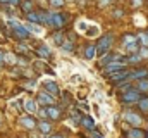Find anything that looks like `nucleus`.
Wrapping results in <instances>:
<instances>
[{"mask_svg":"<svg viewBox=\"0 0 148 138\" xmlns=\"http://www.w3.org/2000/svg\"><path fill=\"white\" fill-rule=\"evenodd\" d=\"M124 68H126V62H115V61H112V62H107L105 64V72L107 74L119 72V71H122Z\"/></svg>","mask_w":148,"mask_h":138,"instance_id":"obj_3","label":"nucleus"},{"mask_svg":"<svg viewBox=\"0 0 148 138\" xmlns=\"http://www.w3.org/2000/svg\"><path fill=\"white\" fill-rule=\"evenodd\" d=\"M28 31H35V33H41V28L38 24H33V23H28Z\"/></svg>","mask_w":148,"mask_h":138,"instance_id":"obj_22","label":"nucleus"},{"mask_svg":"<svg viewBox=\"0 0 148 138\" xmlns=\"http://www.w3.org/2000/svg\"><path fill=\"white\" fill-rule=\"evenodd\" d=\"M95 54H97V50H95V45H90V47L86 48V54H84V57H86V59H93V57H95Z\"/></svg>","mask_w":148,"mask_h":138,"instance_id":"obj_15","label":"nucleus"},{"mask_svg":"<svg viewBox=\"0 0 148 138\" xmlns=\"http://www.w3.org/2000/svg\"><path fill=\"white\" fill-rule=\"evenodd\" d=\"M0 2H2V3H5V5L9 3V0H0Z\"/></svg>","mask_w":148,"mask_h":138,"instance_id":"obj_41","label":"nucleus"},{"mask_svg":"<svg viewBox=\"0 0 148 138\" xmlns=\"http://www.w3.org/2000/svg\"><path fill=\"white\" fill-rule=\"evenodd\" d=\"M50 138H64L62 135H53V137H50Z\"/></svg>","mask_w":148,"mask_h":138,"instance_id":"obj_40","label":"nucleus"},{"mask_svg":"<svg viewBox=\"0 0 148 138\" xmlns=\"http://www.w3.org/2000/svg\"><path fill=\"white\" fill-rule=\"evenodd\" d=\"M126 121L131 123V124H134V126H140L141 124V117L136 116V114H133V112H126Z\"/></svg>","mask_w":148,"mask_h":138,"instance_id":"obj_8","label":"nucleus"},{"mask_svg":"<svg viewBox=\"0 0 148 138\" xmlns=\"http://www.w3.org/2000/svg\"><path fill=\"white\" fill-rule=\"evenodd\" d=\"M53 40H55V43H57V45H62V41H64V38H62V34H60V33L53 34Z\"/></svg>","mask_w":148,"mask_h":138,"instance_id":"obj_26","label":"nucleus"},{"mask_svg":"<svg viewBox=\"0 0 148 138\" xmlns=\"http://www.w3.org/2000/svg\"><path fill=\"white\" fill-rule=\"evenodd\" d=\"M43 86H45V90H47V92H50V93H59V86H57L53 81H45V83H43Z\"/></svg>","mask_w":148,"mask_h":138,"instance_id":"obj_10","label":"nucleus"},{"mask_svg":"<svg viewBox=\"0 0 148 138\" xmlns=\"http://www.w3.org/2000/svg\"><path fill=\"white\" fill-rule=\"evenodd\" d=\"M138 88H140V90H148V79H141V81L138 83Z\"/></svg>","mask_w":148,"mask_h":138,"instance_id":"obj_25","label":"nucleus"},{"mask_svg":"<svg viewBox=\"0 0 148 138\" xmlns=\"http://www.w3.org/2000/svg\"><path fill=\"white\" fill-rule=\"evenodd\" d=\"M0 68H2V62H0Z\"/></svg>","mask_w":148,"mask_h":138,"instance_id":"obj_42","label":"nucleus"},{"mask_svg":"<svg viewBox=\"0 0 148 138\" xmlns=\"http://www.w3.org/2000/svg\"><path fill=\"white\" fill-rule=\"evenodd\" d=\"M140 3H141V0H134L133 2V5H140Z\"/></svg>","mask_w":148,"mask_h":138,"instance_id":"obj_38","label":"nucleus"},{"mask_svg":"<svg viewBox=\"0 0 148 138\" xmlns=\"http://www.w3.org/2000/svg\"><path fill=\"white\" fill-rule=\"evenodd\" d=\"M38 128H40L41 133H50V124H48L47 121H41V123L38 124Z\"/></svg>","mask_w":148,"mask_h":138,"instance_id":"obj_17","label":"nucleus"},{"mask_svg":"<svg viewBox=\"0 0 148 138\" xmlns=\"http://www.w3.org/2000/svg\"><path fill=\"white\" fill-rule=\"evenodd\" d=\"M36 54L41 57V59H47V57H50V50H48L47 47H38V48H36Z\"/></svg>","mask_w":148,"mask_h":138,"instance_id":"obj_14","label":"nucleus"},{"mask_svg":"<svg viewBox=\"0 0 148 138\" xmlns=\"http://www.w3.org/2000/svg\"><path fill=\"white\" fill-rule=\"evenodd\" d=\"M24 107H26V110H29V112H36V102H35V100H26Z\"/></svg>","mask_w":148,"mask_h":138,"instance_id":"obj_16","label":"nucleus"},{"mask_svg":"<svg viewBox=\"0 0 148 138\" xmlns=\"http://www.w3.org/2000/svg\"><path fill=\"white\" fill-rule=\"evenodd\" d=\"M40 116H41V117H47V109H41V110H40Z\"/></svg>","mask_w":148,"mask_h":138,"instance_id":"obj_35","label":"nucleus"},{"mask_svg":"<svg viewBox=\"0 0 148 138\" xmlns=\"http://www.w3.org/2000/svg\"><path fill=\"white\" fill-rule=\"evenodd\" d=\"M66 24V17L62 14H52V26L55 28H62Z\"/></svg>","mask_w":148,"mask_h":138,"instance_id":"obj_7","label":"nucleus"},{"mask_svg":"<svg viewBox=\"0 0 148 138\" xmlns=\"http://www.w3.org/2000/svg\"><path fill=\"white\" fill-rule=\"evenodd\" d=\"M26 88H35V81H26Z\"/></svg>","mask_w":148,"mask_h":138,"instance_id":"obj_33","label":"nucleus"},{"mask_svg":"<svg viewBox=\"0 0 148 138\" xmlns=\"http://www.w3.org/2000/svg\"><path fill=\"white\" fill-rule=\"evenodd\" d=\"M38 104H41V105H52L53 104V97H50V93H47V92H41L40 95H38Z\"/></svg>","mask_w":148,"mask_h":138,"instance_id":"obj_6","label":"nucleus"},{"mask_svg":"<svg viewBox=\"0 0 148 138\" xmlns=\"http://www.w3.org/2000/svg\"><path fill=\"white\" fill-rule=\"evenodd\" d=\"M138 104H140V109H141V110L148 112V97H143V99H140V100H138Z\"/></svg>","mask_w":148,"mask_h":138,"instance_id":"obj_18","label":"nucleus"},{"mask_svg":"<svg viewBox=\"0 0 148 138\" xmlns=\"http://www.w3.org/2000/svg\"><path fill=\"white\" fill-rule=\"evenodd\" d=\"M138 38H140V41H141L145 47H148V34H147V33H141Z\"/></svg>","mask_w":148,"mask_h":138,"instance_id":"obj_24","label":"nucleus"},{"mask_svg":"<svg viewBox=\"0 0 148 138\" xmlns=\"http://www.w3.org/2000/svg\"><path fill=\"white\" fill-rule=\"evenodd\" d=\"M21 9L28 14V12H31L33 10V0H24V2H21Z\"/></svg>","mask_w":148,"mask_h":138,"instance_id":"obj_13","label":"nucleus"},{"mask_svg":"<svg viewBox=\"0 0 148 138\" xmlns=\"http://www.w3.org/2000/svg\"><path fill=\"white\" fill-rule=\"evenodd\" d=\"M9 3H12V5H17V3H21V0H9Z\"/></svg>","mask_w":148,"mask_h":138,"instance_id":"obj_36","label":"nucleus"},{"mask_svg":"<svg viewBox=\"0 0 148 138\" xmlns=\"http://www.w3.org/2000/svg\"><path fill=\"white\" fill-rule=\"evenodd\" d=\"M84 128H88L90 131H93L95 130V123H93V119L91 117H81V121H79Z\"/></svg>","mask_w":148,"mask_h":138,"instance_id":"obj_11","label":"nucleus"},{"mask_svg":"<svg viewBox=\"0 0 148 138\" xmlns=\"http://www.w3.org/2000/svg\"><path fill=\"white\" fill-rule=\"evenodd\" d=\"M127 50H129V52H136V50H138V43H136V41H134V43H129V45H127Z\"/></svg>","mask_w":148,"mask_h":138,"instance_id":"obj_29","label":"nucleus"},{"mask_svg":"<svg viewBox=\"0 0 148 138\" xmlns=\"http://www.w3.org/2000/svg\"><path fill=\"white\" fill-rule=\"evenodd\" d=\"M126 137L127 138H145L147 137V133L141 131V130H129V131L126 133Z\"/></svg>","mask_w":148,"mask_h":138,"instance_id":"obj_9","label":"nucleus"},{"mask_svg":"<svg viewBox=\"0 0 148 138\" xmlns=\"http://www.w3.org/2000/svg\"><path fill=\"white\" fill-rule=\"evenodd\" d=\"M140 57H148V48H147V47L140 50Z\"/></svg>","mask_w":148,"mask_h":138,"instance_id":"obj_32","label":"nucleus"},{"mask_svg":"<svg viewBox=\"0 0 148 138\" xmlns=\"http://www.w3.org/2000/svg\"><path fill=\"white\" fill-rule=\"evenodd\" d=\"M112 0H100V3H102V5H107V3H110Z\"/></svg>","mask_w":148,"mask_h":138,"instance_id":"obj_37","label":"nucleus"},{"mask_svg":"<svg viewBox=\"0 0 148 138\" xmlns=\"http://www.w3.org/2000/svg\"><path fill=\"white\" fill-rule=\"evenodd\" d=\"M122 40H124L126 45H129V43H134V41H136V36H133V34H126Z\"/></svg>","mask_w":148,"mask_h":138,"instance_id":"obj_23","label":"nucleus"},{"mask_svg":"<svg viewBox=\"0 0 148 138\" xmlns=\"http://www.w3.org/2000/svg\"><path fill=\"white\" fill-rule=\"evenodd\" d=\"M60 47H62V48H66V50H73V48H74V41H71V40H64Z\"/></svg>","mask_w":148,"mask_h":138,"instance_id":"obj_20","label":"nucleus"},{"mask_svg":"<svg viewBox=\"0 0 148 138\" xmlns=\"http://www.w3.org/2000/svg\"><path fill=\"white\" fill-rule=\"evenodd\" d=\"M9 26L12 28V31H14V34L17 36V38H28V30L23 26V24H19V23H16V21H9Z\"/></svg>","mask_w":148,"mask_h":138,"instance_id":"obj_2","label":"nucleus"},{"mask_svg":"<svg viewBox=\"0 0 148 138\" xmlns=\"http://www.w3.org/2000/svg\"><path fill=\"white\" fill-rule=\"evenodd\" d=\"M3 55H5V54H3V52H2V50H0V62H2V61H3Z\"/></svg>","mask_w":148,"mask_h":138,"instance_id":"obj_39","label":"nucleus"},{"mask_svg":"<svg viewBox=\"0 0 148 138\" xmlns=\"http://www.w3.org/2000/svg\"><path fill=\"white\" fill-rule=\"evenodd\" d=\"M45 109H47V116H50L52 119H57V117L60 116L59 109H57V107H53V105H50V107H45Z\"/></svg>","mask_w":148,"mask_h":138,"instance_id":"obj_12","label":"nucleus"},{"mask_svg":"<svg viewBox=\"0 0 148 138\" xmlns=\"http://www.w3.org/2000/svg\"><path fill=\"white\" fill-rule=\"evenodd\" d=\"M112 40H114V34H112V33L102 36V40H100L98 47H95V50H97L100 55H103V54H105V52H107V50L112 47Z\"/></svg>","mask_w":148,"mask_h":138,"instance_id":"obj_1","label":"nucleus"},{"mask_svg":"<svg viewBox=\"0 0 148 138\" xmlns=\"http://www.w3.org/2000/svg\"><path fill=\"white\" fill-rule=\"evenodd\" d=\"M52 5L53 7H60V5H64V0H52Z\"/></svg>","mask_w":148,"mask_h":138,"instance_id":"obj_31","label":"nucleus"},{"mask_svg":"<svg viewBox=\"0 0 148 138\" xmlns=\"http://www.w3.org/2000/svg\"><path fill=\"white\" fill-rule=\"evenodd\" d=\"M71 117H73L76 123H79V121H81V117H79V114H77V110H76V109H74L73 112H71Z\"/></svg>","mask_w":148,"mask_h":138,"instance_id":"obj_28","label":"nucleus"},{"mask_svg":"<svg viewBox=\"0 0 148 138\" xmlns=\"http://www.w3.org/2000/svg\"><path fill=\"white\" fill-rule=\"evenodd\" d=\"M140 59H141V57H140V55H131V57H129V59H127V61H126V62H138V61H140Z\"/></svg>","mask_w":148,"mask_h":138,"instance_id":"obj_30","label":"nucleus"},{"mask_svg":"<svg viewBox=\"0 0 148 138\" xmlns=\"http://www.w3.org/2000/svg\"><path fill=\"white\" fill-rule=\"evenodd\" d=\"M145 76H148V69L138 71V72H134V74H129V78H145Z\"/></svg>","mask_w":148,"mask_h":138,"instance_id":"obj_21","label":"nucleus"},{"mask_svg":"<svg viewBox=\"0 0 148 138\" xmlns=\"http://www.w3.org/2000/svg\"><path fill=\"white\" fill-rule=\"evenodd\" d=\"M114 16H117V17H121V16H122V10H119V9H117V10H114Z\"/></svg>","mask_w":148,"mask_h":138,"instance_id":"obj_34","label":"nucleus"},{"mask_svg":"<svg viewBox=\"0 0 148 138\" xmlns=\"http://www.w3.org/2000/svg\"><path fill=\"white\" fill-rule=\"evenodd\" d=\"M86 34H88V36H95V34H98V28H97V26H91V30L86 31Z\"/></svg>","mask_w":148,"mask_h":138,"instance_id":"obj_27","label":"nucleus"},{"mask_svg":"<svg viewBox=\"0 0 148 138\" xmlns=\"http://www.w3.org/2000/svg\"><path fill=\"white\" fill-rule=\"evenodd\" d=\"M28 21H29V23H35V24H36V23H40V17H38L36 12H33V10H31V12H28Z\"/></svg>","mask_w":148,"mask_h":138,"instance_id":"obj_19","label":"nucleus"},{"mask_svg":"<svg viewBox=\"0 0 148 138\" xmlns=\"http://www.w3.org/2000/svg\"><path fill=\"white\" fill-rule=\"evenodd\" d=\"M19 124H23L28 130H33L36 126V119L33 116H23V117H19Z\"/></svg>","mask_w":148,"mask_h":138,"instance_id":"obj_5","label":"nucleus"},{"mask_svg":"<svg viewBox=\"0 0 148 138\" xmlns=\"http://www.w3.org/2000/svg\"><path fill=\"white\" fill-rule=\"evenodd\" d=\"M141 99V95H140V92H136V90H129V92H126L124 93V97H122V102H138Z\"/></svg>","mask_w":148,"mask_h":138,"instance_id":"obj_4","label":"nucleus"}]
</instances>
